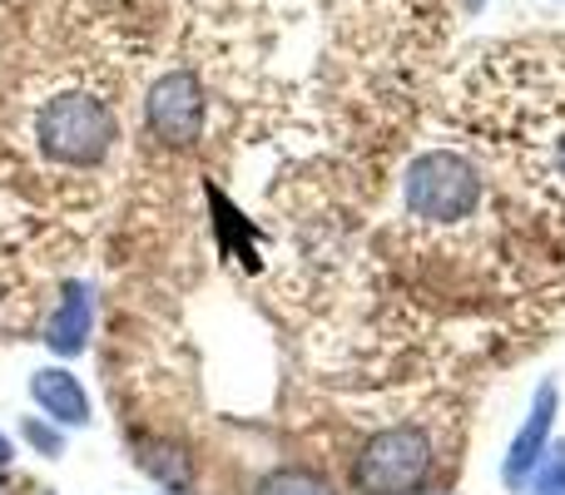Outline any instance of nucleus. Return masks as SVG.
Masks as SVG:
<instances>
[{
  "label": "nucleus",
  "instance_id": "f257e3e1",
  "mask_svg": "<svg viewBox=\"0 0 565 495\" xmlns=\"http://www.w3.org/2000/svg\"><path fill=\"white\" fill-rule=\"evenodd\" d=\"M30 139L35 149L60 169L89 174L115 154L119 119L109 109V99L89 95V89H60V95L40 99L30 115Z\"/></svg>",
  "mask_w": 565,
  "mask_h": 495
},
{
  "label": "nucleus",
  "instance_id": "f03ea898",
  "mask_svg": "<svg viewBox=\"0 0 565 495\" xmlns=\"http://www.w3.org/2000/svg\"><path fill=\"white\" fill-rule=\"evenodd\" d=\"M402 198H407V214L417 224L431 228H457L467 224L471 214L487 198V179L457 149H427L407 164V179H402Z\"/></svg>",
  "mask_w": 565,
  "mask_h": 495
},
{
  "label": "nucleus",
  "instance_id": "7ed1b4c3",
  "mask_svg": "<svg viewBox=\"0 0 565 495\" xmlns=\"http://www.w3.org/2000/svg\"><path fill=\"white\" fill-rule=\"evenodd\" d=\"M437 451L431 437L412 421L402 427H382L352 456V491L358 495H417L431 481Z\"/></svg>",
  "mask_w": 565,
  "mask_h": 495
},
{
  "label": "nucleus",
  "instance_id": "20e7f679",
  "mask_svg": "<svg viewBox=\"0 0 565 495\" xmlns=\"http://www.w3.org/2000/svg\"><path fill=\"white\" fill-rule=\"evenodd\" d=\"M209 125V95L199 75L189 69H164L154 85L145 89V129L164 149H189L204 139Z\"/></svg>",
  "mask_w": 565,
  "mask_h": 495
},
{
  "label": "nucleus",
  "instance_id": "39448f33",
  "mask_svg": "<svg viewBox=\"0 0 565 495\" xmlns=\"http://www.w3.org/2000/svg\"><path fill=\"white\" fill-rule=\"evenodd\" d=\"M556 411H561V387H556V381H541L536 397H531L526 421H521V431L511 437L507 461H501V481H507V491H526L531 471H536V466H541V456L551 451Z\"/></svg>",
  "mask_w": 565,
  "mask_h": 495
},
{
  "label": "nucleus",
  "instance_id": "423d86ee",
  "mask_svg": "<svg viewBox=\"0 0 565 495\" xmlns=\"http://www.w3.org/2000/svg\"><path fill=\"white\" fill-rule=\"evenodd\" d=\"M30 401L40 407V417H50L60 431H79L89 427V391L65 362L30 372Z\"/></svg>",
  "mask_w": 565,
  "mask_h": 495
},
{
  "label": "nucleus",
  "instance_id": "0eeeda50",
  "mask_svg": "<svg viewBox=\"0 0 565 495\" xmlns=\"http://www.w3.org/2000/svg\"><path fill=\"white\" fill-rule=\"evenodd\" d=\"M89 337H95V288L75 278L60 288V302L45 322V347L55 352V362H75Z\"/></svg>",
  "mask_w": 565,
  "mask_h": 495
},
{
  "label": "nucleus",
  "instance_id": "6e6552de",
  "mask_svg": "<svg viewBox=\"0 0 565 495\" xmlns=\"http://www.w3.org/2000/svg\"><path fill=\"white\" fill-rule=\"evenodd\" d=\"M129 451H135V466L145 471L154 486H164L169 495H189L199 481V466L194 456H189V446L179 437H159V431H145V437L129 441Z\"/></svg>",
  "mask_w": 565,
  "mask_h": 495
},
{
  "label": "nucleus",
  "instance_id": "1a4fd4ad",
  "mask_svg": "<svg viewBox=\"0 0 565 495\" xmlns=\"http://www.w3.org/2000/svg\"><path fill=\"white\" fill-rule=\"evenodd\" d=\"M254 495H338V486L312 466H274Z\"/></svg>",
  "mask_w": 565,
  "mask_h": 495
},
{
  "label": "nucleus",
  "instance_id": "9d476101",
  "mask_svg": "<svg viewBox=\"0 0 565 495\" xmlns=\"http://www.w3.org/2000/svg\"><path fill=\"white\" fill-rule=\"evenodd\" d=\"M20 441H25L35 456H45V461L65 456V431H60L50 417H20Z\"/></svg>",
  "mask_w": 565,
  "mask_h": 495
},
{
  "label": "nucleus",
  "instance_id": "9b49d317",
  "mask_svg": "<svg viewBox=\"0 0 565 495\" xmlns=\"http://www.w3.org/2000/svg\"><path fill=\"white\" fill-rule=\"evenodd\" d=\"M521 495H565V441H551V451L541 456V466L531 471Z\"/></svg>",
  "mask_w": 565,
  "mask_h": 495
},
{
  "label": "nucleus",
  "instance_id": "f8f14e48",
  "mask_svg": "<svg viewBox=\"0 0 565 495\" xmlns=\"http://www.w3.org/2000/svg\"><path fill=\"white\" fill-rule=\"evenodd\" d=\"M10 456H15V446H10V437L0 431V466H10Z\"/></svg>",
  "mask_w": 565,
  "mask_h": 495
},
{
  "label": "nucleus",
  "instance_id": "ddd939ff",
  "mask_svg": "<svg viewBox=\"0 0 565 495\" xmlns=\"http://www.w3.org/2000/svg\"><path fill=\"white\" fill-rule=\"evenodd\" d=\"M467 6H471V10H477V6H481V0H467Z\"/></svg>",
  "mask_w": 565,
  "mask_h": 495
},
{
  "label": "nucleus",
  "instance_id": "4468645a",
  "mask_svg": "<svg viewBox=\"0 0 565 495\" xmlns=\"http://www.w3.org/2000/svg\"><path fill=\"white\" fill-rule=\"evenodd\" d=\"M40 495H50V491H40Z\"/></svg>",
  "mask_w": 565,
  "mask_h": 495
}]
</instances>
